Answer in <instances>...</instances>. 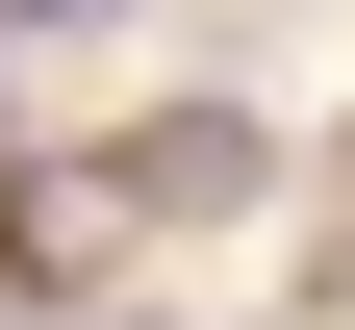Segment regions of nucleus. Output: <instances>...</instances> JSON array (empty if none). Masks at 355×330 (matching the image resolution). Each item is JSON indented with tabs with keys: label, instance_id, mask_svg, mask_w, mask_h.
<instances>
[{
	"label": "nucleus",
	"instance_id": "nucleus-1",
	"mask_svg": "<svg viewBox=\"0 0 355 330\" xmlns=\"http://www.w3.org/2000/svg\"><path fill=\"white\" fill-rule=\"evenodd\" d=\"M102 178H127V229H229V204H279V127L254 102H153Z\"/></svg>",
	"mask_w": 355,
	"mask_h": 330
},
{
	"label": "nucleus",
	"instance_id": "nucleus-2",
	"mask_svg": "<svg viewBox=\"0 0 355 330\" xmlns=\"http://www.w3.org/2000/svg\"><path fill=\"white\" fill-rule=\"evenodd\" d=\"M127 254V178H0V279H102Z\"/></svg>",
	"mask_w": 355,
	"mask_h": 330
}]
</instances>
